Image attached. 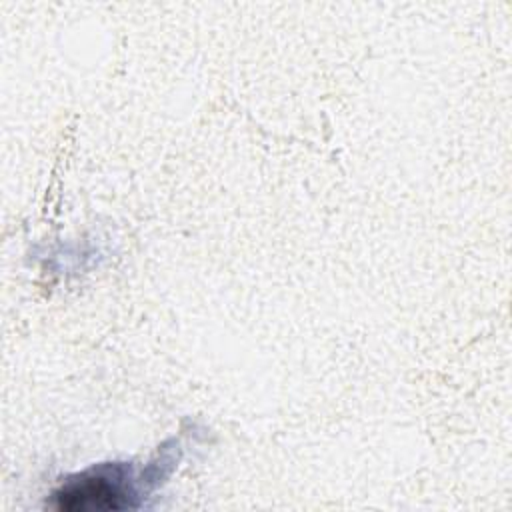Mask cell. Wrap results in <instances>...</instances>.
<instances>
[{
	"label": "cell",
	"mask_w": 512,
	"mask_h": 512,
	"mask_svg": "<svg viewBox=\"0 0 512 512\" xmlns=\"http://www.w3.org/2000/svg\"><path fill=\"white\" fill-rule=\"evenodd\" d=\"M138 500L132 466L112 462L66 478L52 492L50 506L58 512H108L136 508Z\"/></svg>",
	"instance_id": "6da1fadb"
}]
</instances>
